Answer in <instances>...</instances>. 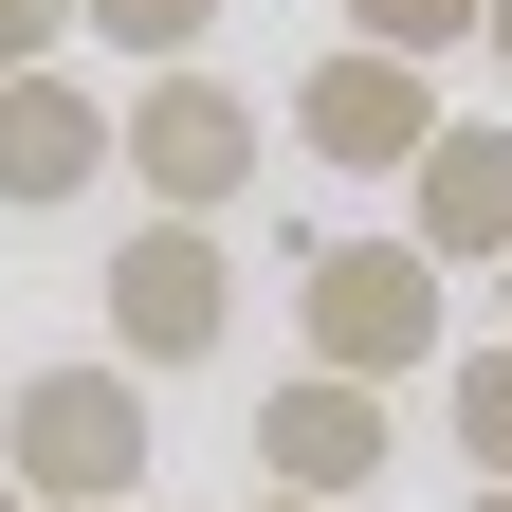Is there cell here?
Listing matches in <instances>:
<instances>
[{
  "label": "cell",
  "mask_w": 512,
  "mask_h": 512,
  "mask_svg": "<svg viewBox=\"0 0 512 512\" xmlns=\"http://www.w3.org/2000/svg\"><path fill=\"white\" fill-rule=\"evenodd\" d=\"M476 55H494V74H512V0H476Z\"/></svg>",
  "instance_id": "obj_13"
},
{
  "label": "cell",
  "mask_w": 512,
  "mask_h": 512,
  "mask_svg": "<svg viewBox=\"0 0 512 512\" xmlns=\"http://www.w3.org/2000/svg\"><path fill=\"white\" fill-rule=\"evenodd\" d=\"M256 512H330V494H256Z\"/></svg>",
  "instance_id": "obj_15"
},
{
  "label": "cell",
  "mask_w": 512,
  "mask_h": 512,
  "mask_svg": "<svg viewBox=\"0 0 512 512\" xmlns=\"http://www.w3.org/2000/svg\"><path fill=\"white\" fill-rule=\"evenodd\" d=\"M439 421H458V458H476V476H512V330L439 366Z\"/></svg>",
  "instance_id": "obj_9"
},
{
  "label": "cell",
  "mask_w": 512,
  "mask_h": 512,
  "mask_svg": "<svg viewBox=\"0 0 512 512\" xmlns=\"http://www.w3.org/2000/svg\"><path fill=\"white\" fill-rule=\"evenodd\" d=\"M476 512H512V476H476Z\"/></svg>",
  "instance_id": "obj_16"
},
{
  "label": "cell",
  "mask_w": 512,
  "mask_h": 512,
  "mask_svg": "<svg viewBox=\"0 0 512 512\" xmlns=\"http://www.w3.org/2000/svg\"><path fill=\"white\" fill-rule=\"evenodd\" d=\"M494 330H512V256H494Z\"/></svg>",
  "instance_id": "obj_14"
},
{
  "label": "cell",
  "mask_w": 512,
  "mask_h": 512,
  "mask_svg": "<svg viewBox=\"0 0 512 512\" xmlns=\"http://www.w3.org/2000/svg\"><path fill=\"white\" fill-rule=\"evenodd\" d=\"M37 55H74V0H0V74H37Z\"/></svg>",
  "instance_id": "obj_12"
},
{
  "label": "cell",
  "mask_w": 512,
  "mask_h": 512,
  "mask_svg": "<svg viewBox=\"0 0 512 512\" xmlns=\"http://www.w3.org/2000/svg\"><path fill=\"white\" fill-rule=\"evenodd\" d=\"M110 512H147V494H110Z\"/></svg>",
  "instance_id": "obj_18"
},
{
  "label": "cell",
  "mask_w": 512,
  "mask_h": 512,
  "mask_svg": "<svg viewBox=\"0 0 512 512\" xmlns=\"http://www.w3.org/2000/svg\"><path fill=\"white\" fill-rule=\"evenodd\" d=\"M110 183V92L74 55H37V74H0V220H55Z\"/></svg>",
  "instance_id": "obj_7"
},
{
  "label": "cell",
  "mask_w": 512,
  "mask_h": 512,
  "mask_svg": "<svg viewBox=\"0 0 512 512\" xmlns=\"http://www.w3.org/2000/svg\"><path fill=\"white\" fill-rule=\"evenodd\" d=\"M293 348L330 384H403L458 348V275H439L421 238H311L293 256Z\"/></svg>",
  "instance_id": "obj_1"
},
{
  "label": "cell",
  "mask_w": 512,
  "mask_h": 512,
  "mask_svg": "<svg viewBox=\"0 0 512 512\" xmlns=\"http://www.w3.org/2000/svg\"><path fill=\"white\" fill-rule=\"evenodd\" d=\"M330 19H348L366 55H421V74H439V55H476V0H330Z\"/></svg>",
  "instance_id": "obj_11"
},
{
  "label": "cell",
  "mask_w": 512,
  "mask_h": 512,
  "mask_svg": "<svg viewBox=\"0 0 512 512\" xmlns=\"http://www.w3.org/2000/svg\"><path fill=\"white\" fill-rule=\"evenodd\" d=\"M421 128H439V74H421V55L330 37V55L293 74V147H311V165H348V183H403V165H421Z\"/></svg>",
  "instance_id": "obj_5"
},
{
  "label": "cell",
  "mask_w": 512,
  "mask_h": 512,
  "mask_svg": "<svg viewBox=\"0 0 512 512\" xmlns=\"http://www.w3.org/2000/svg\"><path fill=\"white\" fill-rule=\"evenodd\" d=\"M0 476H19L37 512H110V494H147V366H19L0 384Z\"/></svg>",
  "instance_id": "obj_2"
},
{
  "label": "cell",
  "mask_w": 512,
  "mask_h": 512,
  "mask_svg": "<svg viewBox=\"0 0 512 512\" xmlns=\"http://www.w3.org/2000/svg\"><path fill=\"white\" fill-rule=\"evenodd\" d=\"M384 458H403V403L384 384H330V366H293V384H256V476L275 494H384Z\"/></svg>",
  "instance_id": "obj_6"
},
{
  "label": "cell",
  "mask_w": 512,
  "mask_h": 512,
  "mask_svg": "<svg viewBox=\"0 0 512 512\" xmlns=\"http://www.w3.org/2000/svg\"><path fill=\"white\" fill-rule=\"evenodd\" d=\"M0 512H37V494H19V476H0Z\"/></svg>",
  "instance_id": "obj_17"
},
{
  "label": "cell",
  "mask_w": 512,
  "mask_h": 512,
  "mask_svg": "<svg viewBox=\"0 0 512 512\" xmlns=\"http://www.w3.org/2000/svg\"><path fill=\"white\" fill-rule=\"evenodd\" d=\"M256 147H275V128H256V92L220 74V55H165V74L110 110V165L147 183V220H220V202H256Z\"/></svg>",
  "instance_id": "obj_3"
},
{
  "label": "cell",
  "mask_w": 512,
  "mask_h": 512,
  "mask_svg": "<svg viewBox=\"0 0 512 512\" xmlns=\"http://www.w3.org/2000/svg\"><path fill=\"white\" fill-rule=\"evenodd\" d=\"M403 238L439 256V275H494V256H512V128H494V110H439V128H421Z\"/></svg>",
  "instance_id": "obj_8"
},
{
  "label": "cell",
  "mask_w": 512,
  "mask_h": 512,
  "mask_svg": "<svg viewBox=\"0 0 512 512\" xmlns=\"http://www.w3.org/2000/svg\"><path fill=\"white\" fill-rule=\"evenodd\" d=\"M110 366H220V330H238V256H220V220H128L110 238Z\"/></svg>",
  "instance_id": "obj_4"
},
{
  "label": "cell",
  "mask_w": 512,
  "mask_h": 512,
  "mask_svg": "<svg viewBox=\"0 0 512 512\" xmlns=\"http://www.w3.org/2000/svg\"><path fill=\"white\" fill-rule=\"evenodd\" d=\"M74 37H92V55H147V74H165V55H202V37H220V0H74Z\"/></svg>",
  "instance_id": "obj_10"
}]
</instances>
